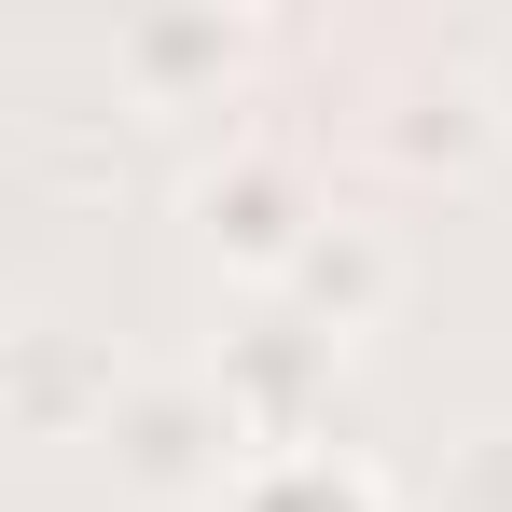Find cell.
<instances>
[{"mask_svg":"<svg viewBox=\"0 0 512 512\" xmlns=\"http://www.w3.org/2000/svg\"><path fill=\"white\" fill-rule=\"evenodd\" d=\"M374 139H388L416 180H429V167H443V180H471L485 153H512V139H499V97H485V70H402Z\"/></svg>","mask_w":512,"mask_h":512,"instance_id":"obj_6","label":"cell"},{"mask_svg":"<svg viewBox=\"0 0 512 512\" xmlns=\"http://www.w3.org/2000/svg\"><path fill=\"white\" fill-rule=\"evenodd\" d=\"M333 236V208H319V180H305V153H277V139H236L222 167L194 180V250L222 263V277H250L263 305L291 291V263Z\"/></svg>","mask_w":512,"mask_h":512,"instance_id":"obj_1","label":"cell"},{"mask_svg":"<svg viewBox=\"0 0 512 512\" xmlns=\"http://www.w3.org/2000/svg\"><path fill=\"white\" fill-rule=\"evenodd\" d=\"M97 443H111V471H125L139 499H180V512H222V485L250 471V429H236V402H222L208 374H153V388H125Z\"/></svg>","mask_w":512,"mask_h":512,"instance_id":"obj_2","label":"cell"},{"mask_svg":"<svg viewBox=\"0 0 512 512\" xmlns=\"http://www.w3.org/2000/svg\"><path fill=\"white\" fill-rule=\"evenodd\" d=\"M277 305H291V319H319L333 346H360L374 319H388V305H402V250H388L374 222H333L319 250L291 263V291H277Z\"/></svg>","mask_w":512,"mask_h":512,"instance_id":"obj_7","label":"cell"},{"mask_svg":"<svg viewBox=\"0 0 512 512\" xmlns=\"http://www.w3.org/2000/svg\"><path fill=\"white\" fill-rule=\"evenodd\" d=\"M250 14H125L111 28V84L139 97V111H208V97L250 70Z\"/></svg>","mask_w":512,"mask_h":512,"instance_id":"obj_4","label":"cell"},{"mask_svg":"<svg viewBox=\"0 0 512 512\" xmlns=\"http://www.w3.org/2000/svg\"><path fill=\"white\" fill-rule=\"evenodd\" d=\"M485 97H499V139H512V42L485 56Z\"/></svg>","mask_w":512,"mask_h":512,"instance_id":"obj_10","label":"cell"},{"mask_svg":"<svg viewBox=\"0 0 512 512\" xmlns=\"http://www.w3.org/2000/svg\"><path fill=\"white\" fill-rule=\"evenodd\" d=\"M429 512H512V429H471V443L443 457V499Z\"/></svg>","mask_w":512,"mask_h":512,"instance_id":"obj_9","label":"cell"},{"mask_svg":"<svg viewBox=\"0 0 512 512\" xmlns=\"http://www.w3.org/2000/svg\"><path fill=\"white\" fill-rule=\"evenodd\" d=\"M222 512H402L360 457H333V443H291V457H250L236 485H222Z\"/></svg>","mask_w":512,"mask_h":512,"instance_id":"obj_8","label":"cell"},{"mask_svg":"<svg viewBox=\"0 0 512 512\" xmlns=\"http://www.w3.org/2000/svg\"><path fill=\"white\" fill-rule=\"evenodd\" d=\"M346 346L319 333V319H291V305H263L250 333H222V360H208V388L236 402V429H250V457H291V443H319V402H333Z\"/></svg>","mask_w":512,"mask_h":512,"instance_id":"obj_3","label":"cell"},{"mask_svg":"<svg viewBox=\"0 0 512 512\" xmlns=\"http://www.w3.org/2000/svg\"><path fill=\"white\" fill-rule=\"evenodd\" d=\"M0 402H14L28 443H84V429H111L125 388H111V360H97V346H70L56 319H28V333L0 346Z\"/></svg>","mask_w":512,"mask_h":512,"instance_id":"obj_5","label":"cell"}]
</instances>
